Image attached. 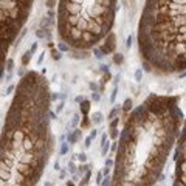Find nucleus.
Wrapping results in <instances>:
<instances>
[{
	"label": "nucleus",
	"mask_w": 186,
	"mask_h": 186,
	"mask_svg": "<svg viewBox=\"0 0 186 186\" xmlns=\"http://www.w3.org/2000/svg\"><path fill=\"white\" fill-rule=\"evenodd\" d=\"M19 79L0 134V186L37 185L54 150L50 82L34 70Z\"/></svg>",
	"instance_id": "f257e3e1"
},
{
	"label": "nucleus",
	"mask_w": 186,
	"mask_h": 186,
	"mask_svg": "<svg viewBox=\"0 0 186 186\" xmlns=\"http://www.w3.org/2000/svg\"><path fill=\"white\" fill-rule=\"evenodd\" d=\"M183 123L179 95L150 93L138 107L132 109L116 140L112 185L158 183Z\"/></svg>",
	"instance_id": "f03ea898"
},
{
	"label": "nucleus",
	"mask_w": 186,
	"mask_h": 186,
	"mask_svg": "<svg viewBox=\"0 0 186 186\" xmlns=\"http://www.w3.org/2000/svg\"><path fill=\"white\" fill-rule=\"evenodd\" d=\"M141 62L157 76L185 71V0H146L137 31Z\"/></svg>",
	"instance_id": "7ed1b4c3"
},
{
	"label": "nucleus",
	"mask_w": 186,
	"mask_h": 186,
	"mask_svg": "<svg viewBox=\"0 0 186 186\" xmlns=\"http://www.w3.org/2000/svg\"><path fill=\"white\" fill-rule=\"evenodd\" d=\"M120 0H59L56 30L71 50L90 51L113 30Z\"/></svg>",
	"instance_id": "20e7f679"
},
{
	"label": "nucleus",
	"mask_w": 186,
	"mask_h": 186,
	"mask_svg": "<svg viewBox=\"0 0 186 186\" xmlns=\"http://www.w3.org/2000/svg\"><path fill=\"white\" fill-rule=\"evenodd\" d=\"M34 0H0V79L5 73L6 56L27 25Z\"/></svg>",
	"instance_id": "39448f33"
},
{
	"label": "nucleus",
	"mask_w": 186,
	"mask_h": 186,
	"mask_svg": "<svg viewBox=\"0 0 186 186\" xmlns=\"http://www.w3.org/2000/svg\"><path fill=\"white\" fill-rule=\"evenodd\" d=\"M98 46L101 48V51H102L105 56L112 54V53L116 50V34H115L113 31H110V33L101 41V44Z\"/></svg>",
	"instance_id": "423d86ee"
},
{
	"label": "nucleus",
	"mask_w": 186,
	"mask_h": 186,
	"mask_svg": "<svg viewBox=\"0 0 186 186\" xmlns=\"http://www.w3.org/2000/svg\"><path fill=\"white\" fill-rule=\"evenodd\" d=\"M174 185L185 186V152L175 160V182Z\"/></svg>",
	"instance_id": "0eeeda50"
},
{
	"label": "nucleus",
	"mask_w": 186,
	"mask_h": 186,
	"mask_svg": "<svg viewBox=\"0 0 186 186\" xmlns=\"http://www.w3.org/2000/svg\"><path fill=\"white\" fill-rule=\"evenodd\" d=\"M36 37L37 39H46V41H51L53 37V33H51V28H37L36 30Z\"/></svg>",
	"instance_id": "6e6552de"
},
{
	"label": "nucleus",
	"mask_w": 186,
	"mask_h": 186,
	"mask_svg": "<svg viewBox=\"0 0 186 186\" xmlns=\"http://www.w3.org/2000/svg\"><path fill=\"white\" fill-rule=\"evenodd\" d=\"M90 121H92V126H101L104 123L102 112H93V115L90 116Z\"/></svg>",
	"instance_id": "1a4fd4ad"
},
{
	"label": "nucleus",
	"mask_w": 186,
	"mask_h": 186,
	"mask_svg": "<svg viewBox=\"0 0 186 186\" xmlns=\"http://www.w3.org/2000/svg\"><path fill=\"white\" fill-rule=\"evenodd\" d=\"M112 54H113V56H112V62H113L115 65H123V64H124V54H123L121 51H113Z\"/></svg>",
	"instance_id": "9d476101"
},
{
	"label": "nucleus",
	"mask_w": 186,
	"mask_h": 186,
	"mask_svg": "<svg viewBox=\"0 0 186 186\" xmlns=\"http://www.w3.org/2000/svg\"><path fill=\"white\" fill-rule=\"evenodd\" d=\"M132 109H134V99H132V98H126V99H124V102L121 104V112L129 113Z\"/></svg>",
	"instance_id": "9b49d317"
},
{
	"label": "nucleus",
	"mask_w": 186,
	"mask_h": 186,
	"mask_svg": "<svg viewBox=\"0 0 186 186\" xmlns=\"http://www.w3.org/2000/svg\"><path fill=\"white\" fill-rule=\"evenodd\" d=\"M79 104H81V105H79L81 115H90V101L84 98V99H82Z\"/></svg>",
	"instance_id": "f8f14e48"
},
{
	"label": "nucleus",
	"mask_w": 186,
	"mask_h": 186,
	"mask_svg": "<svg viewBox=\"0 0 186 186\" xmlns=\"http://www.w3.org/2000/svg\"><path fill=\"white\" fill-rule=\"evenodd\" d=\"M120 115H121V104H115V105L112 107V110L109 112V115H107V120L116 118V116H120Z\"/></svg>",
	"instance_id": "ddd939ff"
},
{
	"label": "nucleus",
	"mask_w": 186,
	"mask_h": 186,
	"mask_svg": "<svg viewBox=\"0 0 186 186\" xmlns=\"http://www.w3.org/2000/svg\"><path fill=\"white\" fill-rule=\"evenodd\" d=\"M90 53H92V56L96 59V61H102V59H104V56H105V54L101 51V48H99L98 45L93 46L92 50H90Z\"/></svg>",
	"instance_id": "4468645a"
},
{
	"label": "nucleus",
	"mask_w": 186,
	"mask_h": 186,
	"mask_svg": "<svg viewBox=\"0 0 186 186\" xmlns=\"http://www.w3.org/2000/svg\"><path fill=\"white\" fill-rule=\"evenodd\" d=\"M81 177H82V180H79L78 183H79V185H82V186L89 185V183H90V179H92V169H87V171H86Z\"/></svg>",
	"instance_id": "2eb2a0df"
},
{
	"label": "nucleus",
	"mask_w": 186,
	"mask_h": 186,
	"mask_svg": "<svg viewBox=\"0 0 186 186\" xmlns=\"http://www.w3.org/2000/svg\"><path fill=\"white\" fill-rule=\"evenodd\" d=\"M92 168H93L92 163H89V161H87V163H79V166H78V171H76V174H78V175L81 177V175H82V174H84V172H86L87 169H92Z\"/></svg>",
	"instance_id": "dca6fc26"
},
{
	"label": "nucleus",
	"mask_w": 186,
	"mask_h": 186,
	"mask_svg": "<svg viewBox=\"0 0 186 186\" xmlns=\"http://www.w3.org/2000/svg\"><path fill=\"white\" fill-rule=\"evenodd\" d=\"M31 57H33V53H31L30 50H27V51L23 53V56H22V65H23V67H28L30 62H31Z\"/></svg>",
	"instance_id": "f3484780"
},
{
	"label": "nucleus",
	"mask_w": 186,
	"mask_h": 186,
	"mask_svg": "<svg viewBox=\"0 0 186 186\" xmlns=\"http://www.w3.org/2000/svg\"><path fill=\"white\" fill-rule=\"evenodd\" d=\"M79 120H81V115H79V113H75V115L71 116V120H70V123H68V127H70V130H73L75 127H78V124H79Z\"/></svg>",
	"instance_id": "a211bd4d"
},
{
	"label": "nucleus",
	"mask_w": 186,
	"mask_h": 186,
	"mask_svg": "<svg viewBox=\"0 0 186 186\" xmlns=\"http://www.w3.org/2000/svg\"><path fill=\"white\" fill-rule=\"evenodd\" d=\"M81 120H82V123H81V129H82V130L92 127V121H90V116H89V115H82Z\"/></svg>",
	"instance_id": "6ab92c4d"
},
{
	"label": "nucleus",
	"mask_w": 186,
	"mask_h": 186,
	"mask_svg": "<svg viewBox=\"0 0 186 186\" xmlns=\"http://www.w3.org/2000/svg\"><path fill=\"white\" fill-rule=\"evenodd\" d=\"M14 67H16L14 59H12V57H8V59H6V62H5V70H6V73H12Z\"/></svg>",
	"instance_id": "aec40b11"
},
{
	"label": "nucleus",
	"mask_w": 186,
	"mask_h": 186,
	"mask_svg": "<svg viewBox=\"0 0 186 186\" xmlns=\"http://www.w3.org/2000/svg\"><path fill=\"white\" fill-rule=\"evenodd\" d=\"M51 25H54V19H50L48 16L42 17V20H41V27L42 28H51Z\"/></svg>",
	"instance_id": "412c9836"
},
{
	"label": "nucleus",
	"mask_w": 186,
	"mask_h": 186,
	"mask_svg": "<svg viewBox=\"0 0 186 186\" xmlns=\"http://www.w3.org/2000/svg\"><path fill=\"white\" fill-rule=\"evenodd\" d=\"M68 150H70V144L67 143V141H61V147H59V155L62 157V155H67L68 154Z\"/></svg>",
	"instance_id": "4be33fe9"
},
{
	"label": "nucleus",
	"mask_w": 186,
	"mask_h": 186,
	"mask_svg": "<svg viewBox=\"0 0 186 186\" xmlns=\"http://www.w3.org/2000/svg\"><path fill=\"white\" fill-rule=\"evenodd\" d=\"M51 59L56 61V62L61 61V59H62V53H61L57 48H51Z\"/></svg>",
	"instance_id": "5701e85b"
},
{
	"label": "nucleus",
	"mask_w": 186,
	"mask_h": 186,
	"mask_svg": "<svg viewBox=\"0 0 186 186\" xmlns=\"http://www.w3.org/2000/svg\"><path fill=\"white\" fill-rule=\"evenodd\" d=\"M109 147H110V140L105 141V143L101 146V155H102V157H107V155H109Z\"/></svg>",
	"instance_id": "b1692460"
},
{
	"label": "nucleus",
	"mask_w": 186,
	"mask_h": 186,
	"mask_svg": "<svg viewBox=\"0 0 186 186\" xmlns=\"http://www.w3.org/2000/svg\"><path fill=\"white\" fill-rule=\"evenodd\" d=\"M67 171H68L70 174H76L78 166L75 164V160H70V161H68V164H67Z\"/></svg>",
	"instance_id": "393cba45"
},
{
	"label": "nucleus",
	"mask_w": 186,
	"mask_h": 186,
	"mask_svg": "<svg viewBox=\"0 0 186 186\" xmlns=\"http://www.w3.org/2000/svg\"><path fill=\"white\" fill-rule=\"evenodd\" d=\"M57 50H59L61 53H68V51H70L71 48H70V46L67 45L65 42H62V41H59V44H57Z\"/></svg>",
	"instance_id": "a878e982"
},
{
	"label": "nucleus",
	"mask_w": 186,
	"mask_h": 186,
	"mask_svg": "<svg viewBox=\"0 0 186 186\" xmlns=\"http://www.w3.org/2000/svg\"><path fill=\"white\" fill-rule=\"evenodd\" d=\"M14 90H16V84H8L5 92L2 93V96H9L11 93H14Z\"/></svg>",
	"instance_id": "bb28decb"
},
{
	"label": "nucleus",
	"mask_w": 186,
	"mask_h": 186,
	"mask_svg": "<svg viewBox=\"0 0 186 186\" xmlns=\"http://www.w3.org/2000/svg\"><path fill=\"white\" fill-rule=\"evenodd\" d=\"M118 93H120V89H118V86H115V87H113V90H112V95H110V104H115Z\"/></svg>",
	"instance_id": "cd10ccee"
},
{
	"label": "nucleus",
	"mask_w": 186,
	"mask_h": 186,
	"mask_svg": "<svg viewBox=\"0 0 186 186\" xmlns=\"http://www.w3.org/2000/svg\"><path fill=\"white\" fill-rule=\"evenodd\" d=\"M143 73H144V71H143V68H137V70H135V73H134V78H135V81H137L138 84L143 81Z\"/></svg>",
	"instance_id": "c85d7f7f"
},
{
	"label": "nucleus",
	"mask_w": 186,
	"mask_h": 186,
	"mask_svg": "<svg viewBox=\"0 0 186 186\" xmlns=\"http://www.w3.org/2000/svg\"><path fill=\"white\" fill-rule=\"evenodd\" d=\"M118 135H120V130H118V127H113V129H110L109 140H118Z\"/></svg>",
	"instance_id": "c756f323"
},
{
	"label": "nucleus",
	"mask_w": 186,
	"mask_h": 186,
	"mask_svg": "<svg viewBox=\"0 0 186 186\" xmlns=\"http://www.w3.org/2000/svg\"><path fill=\"white\" fill-rule=\"evenodd\" d=\"M76 158L79 160V163H87L89 161V157L86 152H81V154H76Z\"/></svg>",
	"instance_id": "7c9ffc66"
},
{
	"label": "nucleus",
	"mask_w": 186,
	"mask_h": 186,
	"mask_svg": "<svg viewBox=\"0 0 186 186\" xmlns=\"http://www.w3.org/2000/svg\"><path fill=\"white\" fill-rule=\"evenodd\" d=\"M101 185H102V186L112 185V175H110V174H109V175H104V177H102V180H101Z\"/></svg>",
	"instance_id": "2f4dec72"
},
{
	"label": "nucleus",
	"mask_w": 186,
	"mask_h": 186,
	"mask_svg": "<svg viewBox=\"0 0 186 186\" xmlns=\"http://www.w3.org/2000/svg\"><path fill=\"white\" fill-rule=\"evenodd\" d=\"M64 109H65V99H61V101H59V104L56 105V113L59 115L61 112H64Z\"/></svg>",
	"instance_id": "473e14b6"
},
{
	"label": "nucleus",
	"mask_w": 186,
	"mask_h": 186,
	"mask_svg": "<svg viewBox=\"0 0 186 186\" xmlns=\"http://www.w3.org/2000/svg\"><path fill=\"white\" fill-rule=\"evenodd\" d=\"M105 158V157H104ZM104 168H113V157H107L105 160H104Z\"/></svg>",
	"instance_id": "72a5a7b5"
},
{
	"label": "nucleus",
	"mask_w": 186,
	"mask_h": 186,
	"mask_svg": "<svg viewBox=\"0 0 186 186\" xmlns=\"http://www.w3.org/2000/svg\"><path fill=\"white\" fill-rule=\"evenodd\" d=\"M132 45H134V34H129V36H127V39H126V48H127V50H130Z\"/></svg>",
	"instance_id": "f704fd0d"
},
{
	"label": "nucleus",
	"mask_w": 186,
	"mask_h": 186,
	"mask_svg": "<svg viewBox=\"0 0 186 186\" xmlns=\"http://www.w3.org/2000/svg\"><path fill=\"white\" fill-rule=\"evenodd\" d=\"M120 126V116H116V118H112L110 120V124H109V127L110 129H113V127H118Z\"/></svg>",
	"instance_id": "c9c22d12"
},
{
	"label": "nucleus",
	"mask_w": 186,
	"mask_h": 186,
	"mask_svg": "<svg viewBox=\"0 0 186 186\" xmlns=\"http://www.w3.org/2000/svg\"><path fill=\"white\" fill-rule=\"evenodd\" d=\"M44 61H45V51H42V53L39 54V57H37V61H36V65L41 67V65L44 64Z\"/></svg>",
	"instance_id": "e433bc0d"
},
{
	"label": "nucleus",
	"mask_w": 186,
	"mask_h": 186,
	"mask_svg": "<svg viewBox=\"0 0 186 186\" xmlns=\"http://www.w3.org/2000/svg\"><path fill=\"white\" fill-rule=\"evenodd\" d=\"M110 70V65L109 64H99V71L101 73H105V71H109Z\"/></svg>",
	"instance_id": "4c0bfd02"
},
{
	"label": "nucleus",
	"mask_w": 186,
	"mask_h": 186,
	"mask_svg": "<svg viewBox=\"0 0 186 186\" xmlns=\"http://www.w3.org/2000/svg\"><path fill=\"white\" fill-rule=\"evenodd\" d=\"M121 78H123V75H121V73H116V75L112 78V79H113V86H118L120 81H121Z\"/></svg>",
	"instance_id": "58836bf2"
},
{
	"label": "nucleus",
	"mask_w": 186,
	"mask_h": 186,
	"mask_svg": "<svg viewBox=\"0 0 186 186\" xmlns=\"http://www.w3.org/2000/svg\"><path fill=\"white\" fill-rule=\"evenodd\" d=\"M92 101L99 102V101H101V93L99 92H92Z\"/></svg>",
	"instance_id": "ea45409f"
},
{
	"label": "nucleus",
	"mask_w": 186,
	"mask_h": 186,
	"mask_svg": "<svg viewBox=\"0 0 186 186\" xmlns=\"http://www.w3.org/2000/svg\"><path fill=\"white\" fill-rule=\"evenodd\" d=\"M93 141H95V140L92 138V137H90V135H89V137H87V138H86V141H84V147H86V149H89V147H90V146H92V143Z\"/></svg>",
	"instance_id": "a19ab883"
},
{
	"label": "nucleus",
	"mask_w": 186,
	"mask_h": 186,
	"mask_svg": "<svg viewBox=\"0 0 186 186\" xmlns=\"http://www.w3.org/2000/svg\"><path fill=\"white\" fill-rule=\"evenodd\" d=\"M25 73H27V67H23V65H22V67H19V68H17V76H19V78H22Z\"/></svg>",
	"instance_id": "79ce46f5"
},
{
	"label": "nucleus",
	"mask_w": 186,
	"mask_h": 186,
	"mask_svg": "<svg viewBox=\"0 0 186 186\" xmlns=\"http://www.w3.org/2000/svg\"><path fill=\"white\" fill-rule=\"evenodd\" d=\"M57 99H59V93L50 92V101H51V102H54V101H57Z\"/></svg>",
	"instance_id": "37998d69"
},
{
	"label": "nucleus",
	"mask_w": 186,
	"mask_h": 186,
	"mask_svg": "<svg viewBox=\"0 0 186 186\" xmlns=\"http://www.w3.org/2000/svg\"><path fill=\"white\" fill-rule=\"evenodd\" d=\"M89 87H90V90H92V92H99V86H98L96 82H90V84H89Z\"/></svg>",
	"instance_id": "c03bdc74"
},
{
	"label": "nucleus",
	"mask_w": 186,
	"mask_h": 186,
	"mask_svg": "<svg viewBox=\"0 0 186 186\" xmlns=\"http://www.w3.org/2000/svg\"><path fill=\"white\" fill-rule=\"evenodd\" d=\"M105 141H109V134H105V132H104V134H101V143H99V144L102 146Z\"/></svg>",
	"instance_id": "a18cd8bd"
},
{
	"label": "nucleus",
	"mask_w": 186,
	"mask_h": 186,
	"mask_svg": "<svg viewBox=\"0 0 186 186\" xmlns=\"http://www.w3.org/2000/svg\"><path fill=\"white\" fill-rule=\"evenodd\" d=\"M46 16H48L50 19H54V17H56V11H54V9L51 8V9H48V12H46Z\"/></svg>",
	"instance_id": "49530a36"
},
{
	"label": "nucleus",
	"mask_w": 186,
	"mask_h": 186,
	"mask_svg": "<svg viewBox=\"0 0 186 186\" xmlns=\"http://www.w3.org/2000/svg\"><path fill=\"white\" fill-rule=\"evenodd\" d=\"M37 48H39V44H37V42H33V45H31V48H30V51L34 54V53L37 51Z\"/></svg>",
	"instance_id": "de8ad7c7"
},
{
	"label": "nucleus",
	"mask_w": 186,
	"mask_h": 186,
	"mask_svg": "<svg viewBox=\"0 0 186 186\" xmlns=\"http://www.w3.org/2000/svg\"><path fill=\"white\" fill-rule=\"evenodd\" d=\"M102 177H104V175H102V172H98V174H96V185H101Z\"/></svg>",
	"instance_id": "09e8293b"
},
{
	"label": "nucleus",
	"mask_w": 186,
	"mask_h": 186,
	"mask_svg": "<svg viewBox=\"0 0 186 186\" xmlns=\"http://www.w3.org/2000/svg\"><path fill=\"white\" fill-rule=\"evenodd\" d=\"M54 5H56V0H46V6L51 9V8H54Z\"/></svg>",
	"instance_id": "8fccbe9b"
},
{
	"label": "nucleus",
	"mask_w": 186,
	"mask_h": 186,
	"mask_svg": "<svg viewBox=\"0 0 186 186\" xmlns=\"http://www.w3.org/2000/svg\"><path fill=\"white\" fill-rule=\"evenodd\" d=\"M50 118L51 120H57V113L54 110H51V109H50Z\"/></svg>",
	"instance_id": "3c124183"
},
{
	"label": "nucleus",
	"mask_w": 186,
	"mask_h": 186,
	"mask_svg": "<svg viewBox=\"0 0 186 186\" xmlns=\"http://www.w3.org/2000/svg\"><path fill=\"white\" fill-rule=\"evenodd\" d=\"M89 135H90V137H92V138L95 140V138H96V137H98V130H96V129H92Z\"/></svg>",
	"instance_id": "603ef678"
},
{
	"label": "nucleus",
	"mask_w": 186,
	"mask_h": 186,
	"mask_svg": "<svg viewBox=\"0 0 186 186\" xmlns=\"http://www.w3.org/2000/svg\"><path fill=\"white\" fill-rule=\"evenodd\" d=\"M101 172H102V175H109V174L112 172V169H110V168H104Z\"/></svg>",
	"instance_id": "864d4df0"
},
{
	"label": "nucleus",
	"mask_w": 186,
	"mask_h": 186,
	"mask_svg": "<svg viewBox=\"0 0 186 186\" xmlns=\"http://www.w3.org/2000/svg\"><path fill=\"white\" fill-rule=\"evenodd\" d=\"M12 79V73H6V76H5V81L9 84V81Z\"/></svg>",
	"instance_id": "5fc2aeb1"
},
{
	"label": "nucleus",
	"mask_w": 186,
	"mask_h": 186,
	"mask_svg": "<svg viewBox=\"0 0 186 186\" xmlns=\"http://www.w3.org/2000/svg\"><path fill=\"white\" fill-rule=\"evenodd\" d=\"M82 99H84V96H82V95H78V96L75 98V102H76V104H79Z\"/></svg>",
	"instance_id": "6e6d98bb"
},
{
	"label": "nucleus",
	"mask_w": 186,
	"mask_h": 186,
	"mask_svg": "<svg viewBox=\"0 0 186 186\" xmlns=\"http://www.w3.org/2000/svg\"><path fill=\"white\" fill-rule=\"evenodd\" d=\"M54 169H56V171H59V169H61V163H59V161H56V163H54Z\"/></svg>",
	"instance_id": "4d7b16f0"
},
{
	"label": "nucleus",
	"mask_w": 186,
	"mask_h": 186,
	"mask_svg": "<svg viewBox=\"0 0 186 186\" xmlns=\"http://www.w3.org/2000/svg\"><path fill=\"white\" fill-rule=\"evenodd\" d=\"M65 185H67V186H73V185H75V182H73V180H68V182H65Z\"/></svg>",
	"instance_id": "13d9d810"
},
{
	"label": "nucleus",
	"mask_w": 186,
	"mask_h": 186,
	"mask_svg": "<svg viewBox=\"0 0 186 186\" xmlns=\"http://www.w3.org/2000/svg\"><path fill=\"white\" fill-rule=\"evenodd\" d=\"M65 175H67V172H65V171H62V172L59 174V177H61V179H65Z\"/></svg>",
	"instance_id": "bf43d9fd"
},
{
	"label": "nucleus",
	"mask_w": 186,
	"mask_h": 186,
	"mask_svg": "<svg viewBox=\"0 0 186 186\" xmlns=\"http://www.w3.org/2000/svg\"><path fill=\"white\" fill-rule=\"evenodd\" d=\"M39 73H41V75H46V68H42V70H41Z\"/></svg>",
	"instance_id": "052dcab7"
},
{
	"label": "nucleus",
	"mask_w": 186,
	"mask_h": 186,
	"mask_svg": "<svg viewBox=\"0 0 186 186\" xmlns=\"http://www.w3.org/2000/svg\"><path fill=\"white\" fill-rule=\"evenodd\" d=\"M59 141H65V135H61V137H59Z\"/></svg>",
	"instance_id": "680f3d73"
},
{
	"label": "nucleus",
	"mask_w": 186,
	"mask_h": 186,
	"mask_svg": "<svg viewBox=\"0 0 186 186\" xmlns=\"http://www.w3.org/2000/svg\"><path fill=\"white\" fill-rule=\"evenodd\" d=\"M130 2H132V3H135V2H137V0H130Z\"/></svg>",
	"instance_id": "e2e57ef3"
}]
</instances>
